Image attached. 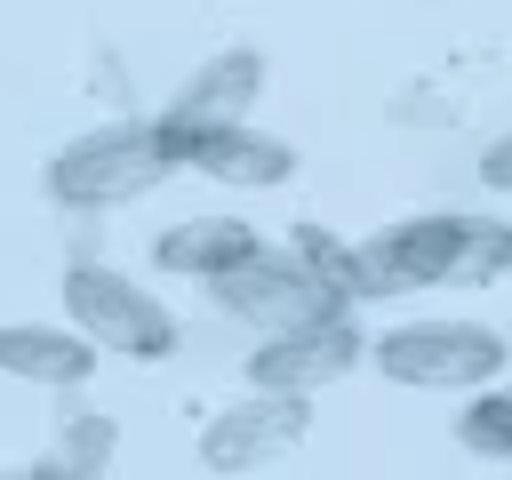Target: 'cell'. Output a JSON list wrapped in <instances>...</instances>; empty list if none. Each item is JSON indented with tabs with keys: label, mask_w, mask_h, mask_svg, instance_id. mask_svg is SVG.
Returning a JSON list of instances; mask_svg holds the SVG:
<instances>
[{
	"label": "cell",
	"mask_w": 512,
	"mask_h": 480,
	"mask_svg": "<svg viewBox=\"0 0 512 480\" xmlns=\"http://www.w3.org/2000/svg\"><path fill=\"white\" fill-rule=\"evenodd\" d=\"M368 256V304L416 296V288H480L512 272V224L472 208H424L360 240Z\"/></svg>",
	"instance_id": "6da1fadb"
},
{
	"label": "cell",
	"mask_w": 512,
	"mask_h": 480,
	"mask_svg": "<svg viewBox=\"0 0 512 480\" xmlns=\"http://www.w3.org/2000/svg\"><path fill=\"white\" fill-rule=\"evenodd\" d=\"M160 176H176L160 128H152V120H104V128H80V136L48 160L40 192H48L64 216H104V208L144 200Z\"/></svg>",
	"instance_id": "7a4b0ae2"
},
{
	"label": "cell",
	"mask_w": 512,
	"mask_h": 480,
	"mask_svg": "<svg viewBox=\"0 0 512 480\" xmlns=\"http://www.w3.org/2000/svg\"><path fill=\"white\" fill-rule=\"evenodd\" d=\"M208 296H216L224 320H240V328H256V336H272V328H304V320H328V312H352L344 288H336L296 240H288V248L264 240L256 256H240L232 272H216Z\"/></svg>",
	"instance_id": "3957f363"
},
{
	"label": "cell",
	"mask_w": 512,
	"mask_h": 480,
	"mask_svg": "<svg viewBox=\"0 0 512 480\" xmlns=\"http://www.w3.org/2000/svg\"><path fill=\"white\" fill-rule=\"evenodd\" d=\"M368 360L400 392H480L504 376V336L480 320H400L368 344Z\"/></svg>",
	"instance_id": "277c9868"
},
{
	"label": "cell",
	"mask_w": 512,
	"mask_h": 480,
	"mask_svg": "<svg viewBox=\"0 0 512 480\" xmlns=\"http://www.w3.org/2000/svg\"><path fill=\"white\" fill-rule=\"evenodd\" d=\"M64 320L80 336H96L104 352H120V360H168L184 344V320L144 280L112 272V264H72L64 272Z\"/></svg>",
	"instance_id": "5b68a950"
},
{
	"label": "cell",
	"mask_w": 512,
	"mask_h": 480,
	"mask_svg": "<svg viewBox=\"0 0 512 480\" xmlns=\"http://www.w3.org/2000/svg\"><path fill=\"white\" fill-rule=\"evenodd\" d=\"M312 432V392H272V384H248L232 408H216L200 424V464L208 472H264L280 464L296 440Z\"/></svg>",
	"instance_id": "8992f818"
},
{
	"label": "cell",
	"mask_w": 512,
	"mask_h": 480,
	"mask_svg": "<svg viewBox=\"0 0 512 480\" xmlns=\"http://www.w3.org/2000/svg\"><path fill=\"white\" fill-rule=\"evenodd\" d=\"M256 96H264V56H256V48H216L208 64H192V80L168 96V112H160L152 128H160L168 160L184 168V152H192L208 128L248 120V112H256Z\"/></svg>",
	"instance_id": "52a82bcc"
},
{
	"label": "cell",
	"mask_w": 512,
	"mask_h": 480,
	"mask_svg": "<svg viewBox=\"0 0 512 480\" xmlns=\"http://www.w3.org/2000/svg\"><path fill=\"white\" fill-rule=\"evenodd\" d=\"M360 360H368V336H360L344 312H328V320L256 336V352H248V384H272V392H320V384H344Z\"/></svg>",
	"instance_id": "ba28073f"
},
{
	"label": "cell",
	"mask_w": 512,
	"mask_h": 480,
	"mask_svg": "<svg viewBox=\"0 0 512 480\" xmlns=\"http://www.w3.org/2000/svg\"><path fill=\"white\" fill-rule=\"evenodd\" d=\"M96 336H80L72 320H0V376L16 384H48V392H72L96 376Z\"/></svg>",
	"instance_id": "9c48e42d"
},
{
	"label": "cell",
	"mask_w": 512,
	"mask_h": 480,
	"mask_svg": "<svg viewBox=\"0 0 512 480\" xmlns=\"http://www.w3.org/2000/svg\"><path fill=\"white\" fill-rule=\"evenodd\" d=\"M264 240H256V224L248 216H184V224H168L160 240H152V264L168 272V280H216V272H232L240 256H256Z\"/></svg>",
	"instance_id": "30bf717a"
},
{
	"label": "cell",
	"mask_w": 512,
	"mask_h": 480,
	"mask_svg": "<svg viewBox=\"0 0 512 480\" xmlns=\"http://www.w3.org/2000/svg\"><path fill=\"white\" fill-rule=\"evenodd\" d=\"M184 168H200V176H216V184H240V192H264V184H288V176H296V152H288L280 136L232 120V128H208V136L184 152Z\"/></svg>",
	"instance_id": "8fae6325"
},
{
	"label": "cell",
	"mask_w": 512,
	"mask_h": 480,
	"mask_svg": "<svg viewBox=\"0 0 512 480\" xmlns=\"http://www.w3.org/2000/svg\"><path fill=\"white\" fill-rule=\"evenodd\" d=\"M112 456H120V424H112V416H96V408H80V416H64V424H56V448H48L32 472H40V480H56V472H72V480H80V472H112Z\"/></svg>",
	"instance_id": "7c38bea8"
},
{
	"label": "cell",
	"mask_w": 512,
	"mask_h": 480,
	"mask_svg": "<svg viewBox=\"0 0 512 480\" xmlns=\"http://www.w3.org/2000/svg\"><path fill=\"white\" fill-rule=\"evenodd\" d=\"M456 440H464V456H480V464H512V384H480V392H464Z\"/></svg>",
	"instance_id": "4fadbf2b"
},
{
	"label": "cell",
	"mask_w": 512,
	"mask_h": 480,
	"mask_svg": "<svg viewBox=\"0 0 512 480\" xmlns=\"http://www.w3.org/2000/svg\"><path fill=\"white\" fill-rule=\"evenodd\" d=\"M296 248L344 288V304H368V256H360V240H344V232H320V224H304L296 232Z\"/></svg>",
	"instance_id": "5bb4252c"
},
{
	"label": "cell",
	"mask_w": 512,
	"mask_h": 480,
	"mask_svg": "<svg viewBox=\"0 0 512 480\" xmlns=\"http://www.w3.org/2000/svg\"><path fill=\"white\" fill-rule=\"evenodd\" d=\"M480 184H488V192H512V136H496V144L480 152Z\"/></svg>",
	"instance_id": "9a60e30c"
}]
</instances>
